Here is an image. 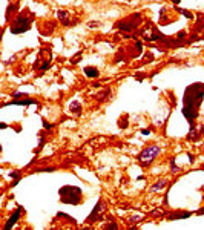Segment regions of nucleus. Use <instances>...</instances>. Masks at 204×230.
<instances>
[{"mask_svg": "<svg viewBox=\"0 0 204 230\" xmlns=\"http://www.w3.org/2000/svg\"><path fill=\"white\" fill-rule=\"evenodd\" d=\"M202 97H204V83H193L184 92L183 115L190 121V124L198 117V109L202 103Z\"/></svg>", "mask_w": 204, "mask_h": 230, "instance_id": "obj_1", "label": "nucleus"}, {"mask_svg": "<svg viewBox=\"0 0 204 230\" xmlns=\"http://www.w3.org/2000/svg\"><path fill=\"white\" fill-rule=\"evenodd\" d=\"M60 199L64 204H78L81 201V190L75 186H64L60 189Z\"/></svg>", "mask_w": 204, "mask_h": 230, "instance_id": "obj_2", "label": "nucleus"}, {"mask_svg": "<svg viewBox=\"0 0 204 230\" xmlns=\"http://www.w3.org/2000/svg\"><path fill=\"white\" fill-rule=\"evenodd\" d=\"M161 152V149L158 147V146H149V147H146L141 153H140V156H138V161H140V164L141 166H149L152 161L156 158V155Z\"/></svg>", "mask_w": 204, "mask_h": 230, "instance_id": "obj_3", "label": "nucleus"}, {"mask_svg": "<svg viewBox=\"0 0 204 230\" xmlns=\"http://www.w3.org/2000/svg\"><path fill=\"white\" fill-rule=\"evenodd\" d=\"M31 28V18L25 17V15H20L15 21H14V25L11 26V32L12 34H21V32H25Z\"/></svg>", "mask_w": 204, "mask_h": 230, "instance_id": "obj_4", "label": "nucleus"}, {"mask_svg": "<svg viewBox=\"0 0 204 230\" xmlns=\"http://www.w3.org/2000/svg\"><path fill=\"white\" fill-rule=\"evenodd\" d=\"M137 15H138V12L135 14V15H130V17H127L126 20H121V21H118V28H120L121 31H133L135 28H137V23L133 21V18H137Z\"/></svg>", "mask_w": 204, "mask_h": 230, "instance_id": "obj_5", "label": "nucleus"}, {"mask_svg": "<svg viewBox=\"0 0 204 230\" xmlns=\"http://www.w3.org/2000/svg\"><path fill=\"white\" fill-rule=\"evenodd\" d=\"M104 207H106V205H104L101 201H98V202H97V205H95V209H94V212L89 215L87 221H89V222H92L95 216H97L98 219H101V212H104Z\"/></svg>", "mask_w": 204, "mask_h": 230, "instance_id": "obj_6", "label": "nucleus"}, {"mask_svg": "<svg viewBox=\"0 0 204 230\" xmlns=\"http://www.w3.org/2000/svg\"><path fill=\"white\" fill-rule=\"evenodd\" d=\"M21 210H23V209H21V207H17V210L12 213V216L8 219V222L5 224V227H3V230H9V228H12L14 227V224L17 222V219L20 218V215H21Z\"/></svg>", "mask_w": 204, "mask_h": 230, "instance_id": "obj_7", "label": "nucleus"}, {"mask_svg": "<svg viewBox=\"0 0 204 230\" xmlns=\"http://www.w3.org/2000/svg\"><path fill=\"white\" fill-rule=\"evenodd\" d=\"M57 17H58V20L63 23V25L64 26H69V12H67V11H58L57 12Z\"/></svg>", "mask_w": 204, "mask_h": 230, "instance_id": "obj_8", "label": "nucleus"}, {"mask_svg": "<svg viewBox=\"0 0 204 230\" xmlns=\"http://www.w3.org/2000/svg\"><path fill=\"white\" fill-rule=\"evenodd\" d=\"M84 74L89 78H95V77H98V69L92 67V66H87V67H84Z\"/></svg>", "mask_w": 204, "mask_h": 230, "instance_id": "obj_9", "label": "nucleus"}, {"mask_svg": "<svg viewBox=\"0 0 204 230\" xmlns=\"http://www.w3.org/2000/svg\"><path fill=\"white\" fill-rule=\"evenodd\" d=\"M167 186V181L166 179H161V181H156L155 184H153V186H152V192H156V190H161V189H164Z\"/></svg>", "mask_w": 204, "mask_h": 230, "instance_id": "obj_10", "label": "nucleus"}, {"mask_svg": "<svg viewBox=\"0 0 204 230\" xmlns=\"http://www.w3.org/2000/svg\"><path fill=\"white\" fill-rule=\"evenodd\" d=\"M35 100H14V101H9L8 104H20V106H28V104H34Z\"/></svg>", "mask_w": 204, "mask_h": 230, "instance_id": "obj_11", "label": "nucleus"}, {"mask_svg": "<svg viewBox=\"0 0 204 230\" xmlns=\"http://www.w3.org/2000/svg\"><path fill=\"white\" fill-rule=\"evenodd\" d=\"M190 216V213L189 212H181V213H175V215H169V219L170 221H173V219H181V218H189Z\"/></svg>", "mask_w": 204, "mask_h": 230, "instance_id": "obj_12", "label": "nucleus"}, {"mask_svg": "<svg viewBox=\"0 0 204 230\" xmlns=\"http://www.w3.org/2000/svg\"><path fill=\"white\" fill-rule=\"evenodd\" d=\"M69 107H71V112H74V113H77V115L81 112V106H80V103H77V101H72Z\"/></svg>", "mask_w": 204, "mask_h": 230, "instance_id": "obj_13", "label": "nucleus"}, {"mask_svg": "<svg viewBox=\"0 0 204 230\" xmlns=\"http://www.w3.org/2000/svg\"><path fill=\"white\" fill-rule=\"evenodd\" d=\"M9 178H14L12 186H15V184H17V181H18V178H20V173H18L17 170H14V172H11V173H9Z\"/></svg>", "mask_w": 204, "mask_h": 230, "instance_id": "obj_14", "label": "nucleus"}, {"mask_svg": "<svg viewBox=\"0 0 204 230\" xmlns=\"http://www.w3.org/2000/svg\"><path fill=\"white\" fill-rule=\"evenodd\" d=\"M170 167H172V172H173V173H176V172L179 170V169L176 167V164H175V159H173V158L170 159Z\"/></svg>", "mask_w": 204, "mask_h": 230, "instance_id": "obj_15", "label": "nucleus"}, {"mask_svg": "<svg viewBox=\"0 0 204 230\" xmlns=\"http://www.w3.org/2000/svg\"><path fill=\"white\" fill-rule=\"evenodd\" d=\"M14 9H15V5H9V6H8V14H6V17H9V14H11Z\"/></svg>", "mask_w": 204, "mask_h": 230, "instance_id": "obj_16", "label": "nucleus"}, {"mask_svg": "<svg viewBox=\"0 0 204 230\" xmlns=\"http://www.w3.org/2000/svg\"><path fill=\"white\" fill-rule=\"evenodd\" d=\"M181 12H183V14H184V15H186L187 18H192V14H190L189 11H186V9H183V11H181Z\"/></svg>", "mask_w": 204, "mask_h": 230, "instance_id": "obj_17", "label": "nucleus"}, {"mask_svg": "<svg viewBox=\"0 0 204 230\" xmlns=\"http://www.w3.org/2000/svg\"><path fill=\"white\" fill-rule=\"evenodd\" d=\"M118 225L115 224V222H112V224H109V225H106V228H117Z\"/></svg>", "mask_w": 204, "mask_h": 230, "instance_id": "obj_18", "label": "nucleus"}, {"mask_svg": "<svg viewBox=\"0 0 204 230\" xmlns=\"http://www.w3.org/2000/svg\"><path fill=\"white\" fill-rule=\"evenodd\" d=\"M43 126L46 127V129H52V124H48L46 121H43Z\"/></svg>", "mask_w": 204, "mask_h": 230, "instance_id": "obj_19", "label": "nucleus"}, {"mask_svg": "<svg viewBox=\"0 0 204 230\" xmlns=\"http://www.w3.org/2000/svg\"><path fill=\"white\" fill-rule=\"evenodd\" d=\"M141 133H143V135H149V133H150V130H149V129H143V130H141Z\"/></svg>", "mask_w": 204, "mask_h": 230, "instance_id": "obj_20", "label": "nucleus"}, {"mask_svg": "<svg viewBox=\"0 0 204 230\" xmlns=\"http://www.w3.org/2000/svg\"><path fill=\"white\" fill-rule=\"evenodd\" d=\"M173 3H179V0H173Z\"/></svg>", "mask_w": 204, "mask_h": 230, "instance_id": "obj_21", "label": "nucleus"}]
</instances>
